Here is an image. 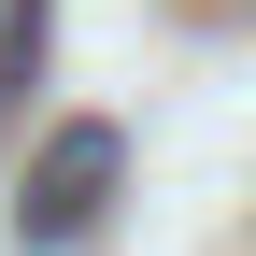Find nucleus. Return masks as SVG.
Returning <instances> with one entry per match:
<instances>
[{"label":"nucleus","instance_id":"1","mask_svg":"<svg viewBox=\"0 0 256 256\" xmlns=\"http://www.w3.org/2000/svg\"><path fill=\"white\" fill-rule=\"evenodd\" d=\"M114 156H128L114 128H100V114H72L43 156H28V185H14V242H43V256H57V242H86V228H100V200H114Z\"/></svg>","mask_w":256,"mask_h":256},{"label":"nucleus","instance_id":"2","mask_svg":"<svg viewBox=\"0 0 256 256\" xmlns=\"http://www.w3.org/2000/svg\"><path fill=\"white\" fill-rule=\"evenodd\" d=\"M43 28H57V0H0V114H28V72H43Z\"/></svg>","mask_w":256,"mask_h":256}]
</instances>
